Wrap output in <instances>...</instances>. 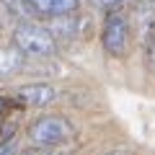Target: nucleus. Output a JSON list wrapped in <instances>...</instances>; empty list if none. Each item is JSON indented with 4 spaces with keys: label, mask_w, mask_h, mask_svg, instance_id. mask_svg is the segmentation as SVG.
<instances>
[{
    "label": "nucleus",
    "mask_w": 155,
    "mask_h": 155,
    "mask_svg": "<svg viewBox=\"0 0 155 155\" xmlns=\"http://www.w3.org/2000/svg\"><path fill=\"white\" fill-rule=\"evenodd\" d=\"M54 88L47 83H28L23 88H18V104L21 106H31V109H41V106L52 104L54 101Z\"/></svg>",
    "instance_id": "5"
},
{
    "label": "nucleus",
    "mask_w": 155,
    "mask_h": 155,
    "mask_svg": "<svg viewBox=\"0 0 155 155\" xmlns=\"http://www.w3.org/2000/svg\"><path fill=\"white\" fill-rule=\"evenodd\" d=\"M137 23L145 36L155 31V0H142L137 5Z\"/></svg>",
    "instance_id": "7"
},
{
    "label": "nucleus",
    "mask_w": 155,
    "mask_h": 155,
    "mask_svg": "<svg viewBox=\"0 0 155 155\" xmlns=\"http://www.w3.org/2000/svg\"><path fill=\"white\" fill-rule=\"evenodd\" d=\"M3 5L8 8V13H11V16L21 18V21L31 16V11H28V5H26V0H3Z\"/></svg>",
    "instance_id": "8"
},
{
    "label": "nucleus",
    "mask_w": 155,
    "mask_h": 155,
    "mask_svg": "<svg viewBox=\"0 0 155 155\" xmlns=\"http://www.w3.org/2000/svg\"><path fill=\"white\" fill-rule=\"evenodd\" d=\"M72 137H75V129L62 116H39L28 127V140L41 147H57V145L70 142Z\"/></svg>",
    "instance_id": "2"
},
{
    "label": "nucleus",
    "mask_w": 155,
    "mask_h": 155,
    "mask_svg": "<svg viewBox=\"0 0 155 155\" xmlns=\"http://www.w3.org/2000/svg\"><path fill=\"white\" fill-rule=\"evenodd\" d=\"M13 44L23 52L26 57H52L57 52V39L52 34V28H47L44 23L28 21L23 18L13 31Z\"/></svg>",
    "instance_id": "1"
},
{
    "label": "nucleus",
    "mask_w": 155,
    "mask_h": 155,
    "mask_svg": "<svg viewBox=\"0 0 155 155\" xmlns=\"http://www.w3.org/2000/svg\"><path fill=\"white\" fill-rule=\"evenodd\" d=\"M101 41L104 49L111 57H122L127 52V41H129V23L122 13H109L104 21V31H101Z\"/></svg>",
    "instance_id": "3"
},
{
    "label": "nucleus",
    "mask_w": 155,
    "mask_h": 155,
    "mask_svg": "<svg viewBox=\"0 0 155 155\" xmlns=\"http://www.w3.org/2000/svg\"><path fill=\"white\" fill-rule=\"evenodd\" d=\"M147 62H150V67L155 70V31L147 36Z\"/></svg>",
    "instance_id": "10"
},
{
    "label": "nucleus",
    "mask_w": 155,
    "mask_h": 155,
    "mask_svg": "<svg viewBox=\"0 0 155 155\" xmlns=\"http://www.w3.org/2000/svg\"><path fill=\"white\" fill-rule=\"evenodd\" d=\"M93 5L98 8H114V5H122V3H127V0H91Z\"/></svg>",
    "instance_id": "11"
},
{
    "label": "nucleus",
    "mask_w": 155,
    "mask_h": 155,
    "mask_svg": "<svg viewBox=\"0 0 155 155\" xmlns=\"http://www.w3.org/2000/svg\"><path fill=\"white\" fill-rule=\"evenodd\" d=\"M8 114H13V101L0 93V132H3V124H5Z\"/></svg>",
    "instance_id": "9"
},
{
    "label": "nucleus",
    "mask_w": 155,
    "mask_h": 155,
    "mask_svg": "<svg viewBox=\"0 0 155 155\" xmlns=\"http://www.w3.org/2000/svg\"><path fill=\"white\" fill-rule=\"evenodd\" d=\"M26 5L39 18H67L78 13L80 0H26Z\"/></svg>",
    "instance_id": "4"
},
{
    "label": "nucleus",
    "mask_w": 155,
    "mask_h": 155,
    "mask_svg": "<svg viewBox=\"0 0 155 155\" xmlns=\"http://www.w3.org/2000/svg\"><path fill=\"white\" fill-rule=\"evenodd\" d=\"M23 52L18 49L16 44L13 47H3L0 49V75H11V72H16L18 67L23 65Z\"/></svg>",
    "instance_id": "6"
}]
</instances>
